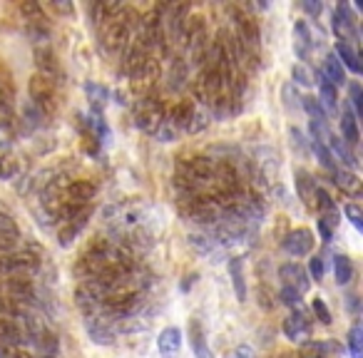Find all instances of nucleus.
I'll use <instances>...</instances> for the list:
<instances>
[{
    "mask_svg": "<svg viewBox=\"0 0 363 358\" xmlns=\"http://www.w3.org/2000/svg\"><path fill=\"white\" fill-rule=\"evenodd\" d=\"M40 271V249L30 247L23 251H13L0 259V273L15 276V279H33Z\"/></svg>",
    "mask_w": 363,
    "mask_h": 358,
    "instance_id": "obj_1",
    "label": "nucleus"
},
{
    "mask_svg": "<svg viewBox=\"0 0 363 358\" xmlns=\"http://www.w3.org/2000/svg\"><path fill=\"white\" fill-rule=\"evenodd\" d=\"M162 80V65H160V58L157 55H147L142 65L135 67L130 72V85H132V92H135L137 98H149L152 92H155L157 82Z\"/></svg>",
    "mask_w": 363,
    "mask_h": 358,
    "instance_id": "obj_2",
    "label": "nucleus"
},
{
    "mask_svg": "<svg viewBox=\"0 0 363 358\" xmlns=\"http://www.w3.org/2000/svg\"><path fill=\"white\" fill-rule=\"evenodd\" d=\"M28 92H30V102L40 110L43 118H52L58 112V92H55V82L50 80L40 78V75H33L30 78V85H28Z\"/></svg>",
    "mask_w": 363,
    "mask_h": 358,
    "instance_id": "obj_3",
    "label": "nucleus"
},
{
    "mask_svg": "<svg viewBox=\"0 0 363 358\" xmlns=\"http://www.w3.org/2000/svg\"><path fill=\"white\" fill-rule=\"evenodd\" d=\"M164 115H167V107H164L162 100H157L155 95L149 98H142L140 104H137L135 112V124L147 135H155L160 130V124L164 122Z\"/></svg>",
    "mask_w": 363,
    "mask_h": 358,
    "instance_id": "obj_4",
    "label": "nucleus"
},
{
    "mask_svg": "<svg viewBox=\"0 0 363 358\" xmlns=\"http://www.w3.org/2000/svg\"><path fill=\"white\" fill-rule=\"evenodd\" d=\"M102 43H104V50L110 52V55H124L132 43L130 25H127L122 18L107 23V25H104V33H102Z\"/></svg>",
    "mask_w": 363,
    "mask_h": 358,
    "instance_id": "obj_5",
    "label": "nucleus"
},
{
    "mask_svg": "<svg viewBox=\"0 0 363 358\" xmlns=\"http://www.w3.org/2000/svg\"><path fill=\"white\" fill-rule=\"evenodd\" d=\"M85 328L90 333V339L98 346H112L115 344V321L104 313H95V316H85Z\"/></svg>",
    "mask_w": 363,
    "mask_h": 358,
    "instance_id": "obj_6",
    "label": "nucleus"
},
{
    "mask_svg": "<svg viewBox=\"0 0 363 358\" xmlns=\"http://www.w3.org/2000/svg\"><path fill=\"white\" fill-rule=\"evenodd\" d=\"M189 18V5L187 3H169L164 5V18H162V25H164V35L172 38L175 43L182 40V30H184V23Z\"/></svg>",
    "mask_w": 363,
    "mask_h": 358,
    "instance_id": "obj_7",
    "label": "nucleus"
},
{
    "mask_svg": "<svg viewBox=\"0 0 363 358\" xmlns=\"http://www.w3.org/2000/svg\"><path fill=\"white\" fill-rule=\"evenodd\" d=\"M279 276H281V287L294 289L296 293H306L311 289V276H309V271L301 264H294V261L281 264Z\"/></svg>",
    "mask_w": 363,
    "mask_h": 358,
    "instance_id": "obj_8",
    "label": "nucleus"
},
{
    "mask_svg": "<svg viewBox=\"0 0 363 358\" xmlns=\"http://www.w3.org/2000/svg\"><path fill=\"white\" fill-rule=\"evenodd\" d=\"M284 333L286 339L294 341V344H304L309 336H311V324L306 319V309H296L294 313H289L284 319Z\"/></svg>",
    "mask_w": 363,
    "mask_h": 358,
    "instance_id": "obj_9",
    "label": "nucleus"
},
{
    "mask_svg": "<svg viewBox=\"0 0 363 358\" xmlns=\"http://www.w3.org/2000/svg\"><path fill=\"white\" fill-rule=\"evenodd\" d=\"M35 67H38L35 75L50 80V82H58V80L63 78L58 55H55V52H52L47 45L45 47H35Z\"/></svg>",
    "mask_w": 363,
    "mask_h": 358,
    "instance_id": "obj_10",
    "label": "nucleus"
},
{
    "mask_svg": "<svg viewBox=\"0 0 363 358\" xmlns=\"http://www.w3.org/2000/svg\"><path fill=\"white\" fill-rule=\"evenodd\" d=\"M333 30L338 35V43H346V40H356V18L351 15V5L346 3H338L336 10H333Z\"/></svg>",
    "mask_w": 363,
    "mask_h": 358,
    "instance_id": "obj_11",
    "label": "nucleus"
},
{
    "mask_svg": "<svg viewBox=\"0 0 363 358\" xmlns=\"http://www.w3.org/2000/svg\"><path fill=\"white\" fill-rule=\"evenodd\" d=\"M314 244H316V239H314L311 229H294V232H289L286 239H284V249L292 256L311 254Z\"/></svg>",
    "mask_w": 363,
    "mask_h": 358,
    "instance_id": "obj_12",
    "label": "nucleus"
},
{
    "mask_svg": "<svg viewBox=\"0 0 363 358\" xmlns=\"http://www.w3.org/2000/svg\"><path fill=\"white\" fill-rule=\"evenodd\" d=\"M318 43V35L311 30V25L306 20H298L294 25V50L301 60H306L311 55V47Z\"/></svg>",
    "mask_w": 363,
    "mask_h": 358,
    "instance_id": "obj_13",
    "label": "nucleus"
},
{
    "mask_svg": "<svg viewBox=\"0 0 363 358\" xmlns=\"http://www.w3.org/2000/svg\"><path fill=\"white\" fill-rule=\"evenodd\" d=\"M98 194V187L92 182H85V179H75V182H67L65 187V202L67 204H78V207H87V204L95 199Z\"/></svg>",
    "mask_w": 363,
    "mask_h": 358,
    "instance_id": "obj_14",
    "label": "nucleus"
},
{
    "mask_svg": "<svg viewBox=\"0 0 363 358\" xmlns=\"http://www.w3.org/2000/svg\"><path fill=\"white\" fill-rule=\"evenodd\" d=\"M23 344H28L25 333L13 316H0V348H18Z\"/></svg>",
    "mask_w": 363,
    "mask_h": 358,
    "instance_id": "obj_15",
    "label": "nucleus"
},
{
    "mask_svg": "<svg viewBox=\"0 0 363 358\" xmlns=\"http://www.w3.org/2000/svg\"><path fill=\"white\" fill-rule=\"evenodd\" d=\"M167 85L172 92H182L189 85V65L184 63V58H172L169 63V72H167Z\"/></svg>",
    "mask_w": 363,
    "mask_h": 358,
    "instance_id": "obj_16",
    "label": "nucleus"
},
{
    "mask_svg": "<svg viewBox=\"0 0 363 358\" xmlns=\"http://www.w3.org/2000/svg\"><path fill=\"white\" fill-rule=\"evenodd\" d=\"M192 110H195V102H192V100H179V102H175L172 107H169L164 120H167L177 132H184L187 130V122H189Z\"/></svg>",
    "mask_w": 363,
    "mask_h": 358,
    "instance_id": "obj_17",
    "label": "nucleus"
},
{
    "mask_svg": "<svg viewBox=\"0 0 363 358\" xmlns=\"http://www.w3.org/2000/svg\"><path fill=\"white\" fill-rule=\"evenodd\" d=\"M157 348L162 353L164 358H175L182 348V331L175 328V326H169L160 333V339H157Z\"/></svg>",
    "mask_w": 363,
    "mask_h": 358,
    "instance_id": "obj_18",
    "label": "nucleus"
},
{
    "mask_svg": "<svg viewBox=\"0 0 363 358\" xmlns=\"http://www.w3.org/2000/svg\"><path fill=\"white\" fill-rule=\"evenodd\" d=\"M92 214V209L87 207L82 212V214L78 216V219H72V222H65V227L60 229V234H58V241H60V247H70L72 241L78 239L80 232L85 229V224H87V219H90Z\"/></svg>",
    "mask_w": 363,
    "mask_h": 358,
    "instance_id": "obj_19",
    "label": "nucleus"
},
{
    "mask_svg": "<svg viewBox=\"0 0 363 358\" xmlns=\"http://www.w3.org/2000/svg\"><path fill=\"white\" fill-rule=\"evenodd\" d=\"M85 132H87L90 139H95L98 144H104L110 139V127H107V122L102 120V115H95V112L85 115Z\"/></svg>",
    "mask_w": 363,
    "mask_h": 358,
    "instance_id": "obj_20",
    "label": "nucleus"
},
{
    "mask_svg": "<svg viewBox=\"0 0 363 358\" xmlns=\"http://www.w3.org/2000/svg\"><path fill=\"white\" fill-rule=\"evenodd\" d=\"M229 276H232V287L236 293V301H247V281H244V261L239 256L229 259Z\"/></svg>",
    "mask_w": 363,
    "mask_h": 358,
    "instance_id": "obj_21",
    "label": "nucleus"
},
{
    "mask_svg": "<svg viewBox=\"0 0 363 358\" xmlns=\"http://www.w3.org/2000/svg\"><path fill=\"white\" fill-rule=\"evenodd\" d=\"M189 344L195 348V356L197 358H212V351L207 346V336H204V328L197 319L189 321Z\"/></svg>",
    "mask_w": 363,
    "mask_h": 358,
    "instance_id": "obj_22",
    "label": "nucleus"
},
{
    "mask_svg": "<svg viewBox=\"0 0 363 358\" xmlns=\"http://www.w3.org/2000/svg\"><path fill=\"white\" fill-rule=\"evenodd\" d=\"M341 132H344V139L346 144H358V139H361V135H358V120L356 115L351 112L349 102H344V112H341Z\"/></svg>",
    "mask_w": 363,
    "mask_h": 358,
    "instance_id": "obj_23",
    "label": "nucleus"
},
{
    "mask_svg": "<svg viewBox=\"0 0 363 358\" xmlns=\"http://www.w3.org/2000/svg\"><path fill=\"white\" fill-rule=\"evenodd\" d=\"M318 104L324 107L326 115L338 110V87L326 78H321V82H318Z\"/></svg>",
    "mask_w": 363,
    "mask_h": 358,
    "instance_id": "obj_24",
    "label": "nucleus"
},
{
    "mask_svg": "<svg viewBox=\"0 0 363 358\" xmlns=\"http://www.w3.org/2000/svg\"><path fill=\"white\" fill-rule=\"evenodd\" d=\"M316 179L306 170H296V192L301 197V202H306L309 207H314V197H316Z\"/></svg>",
    "mask_w": 363,
    "mask_h": 358,
    "instance_id": "obj_25",
    "label": "nucleus"
},
{
    "mask_svg": "<svg viewBox=\"0 0 363 358\" xmlns=\"http://www.w3.org/2000/svg\"><path fill=\"white\" fill-rule=\"evenodd\" d=\"M85 92H87V100H90V112L100 115L104 110V104L110 100V90L104 85H98V82H87L85 85Z\"/></svg>",
    "mask_w": 363,
    "mask_h": 358,
    "instance_id": "obj_26",
    "label": "nucleus"
},
{
    "mask_svg": "<svg viewBox=\"0 0 363 358\" xmlns=\"http://www.w3.org/2000/svg\"><path fill=\"white\" fill-rule=\"evenodd\" d=\"M324 78L333 85H346V72H344V65L338 63V58L333 52H329L324 58Z\"/></svg>",
    "mask_w": 363,
    "mask_h": 358,
    "instance_id": "obj_27",
    "label": "nucleus"
},
{
    "mask_svg": "<svg viewBox=\"0 0 363 358\" xmlns=\"http://www.w3.org/2000/svg\"><path fill=\"white\" fill-rule=\"evenodd\" d=\"M329 144H331V150H333V155H336L338 159H341V162H346V164H349V167H351V172L356 170V167H358V159H356V155L351 152V147L344 142V139H341V137H338V135H329Z\"/></svg>",
    "mask_w": 363,
    "mask_h": 358,
    "instance_id": "obj_28",
    "label": "nucleus"
},
{
    "mask_svg": "<svg viewBox=\"0 0 363 358\" xmlns=\"http://www.w3.org/2000/svg\"><path fill=\"white\" fill-rule=\"evenodd\" d=\"M333 55H336L338 63L349 67L351 72H356V75L361 72V63H358L361 58H358V52L353 50L349 43H336V50H333Z\"/></svg>",
    "mask_w": 363,
    "mask_h": 358,
    "instance_id": "obj_29",
    "label": "nucleus"
},
{
    "mask_svg": "<svg viewBox=\"0 0 363 358\" xmlns=\"http://www.w3.org/2000/svg\"><path fill=\"white\" fill-rule=\"evenodd\" d=\"M209 120H212V115H209L207 107H201V104L195 102V110H192V115H189V122H187V135H199V132L207 130Z\"/></svg>",
    "mask_w": 363,
    "mask_h": 358,
    "instance_id": "obj_30",
    "label": "nucleus"
},
{
    "mask_svg": "<svg viewBox=\"0 0 363 358\" xmlns=\"http://www.w3.org/2000/svg\"><path fill=\"white\" fill-rule=\"evenodd\" d=\"M333 273H336V281L341 284V287L351 284V281H353V273H356L353 261H351L346 254H336L333 256Z\"/></svg>",
    "mask_w": 363,
    "mask_h": 358,
    "instance_id": "obj_31",
    "label": "nucleus"
},
{
    "mask_svg": "<svg viewBox=\"0 0 363 358\" xmlns=\"http://www.w3.org/2000/svg\"><path fill=\"white\" fill-rule=\"evenodd\" d=\"M20 15L25 18V25H45V10L35 0L20 3Z\"/></svg>",
    "mask_w": 363,
    "mask_h": 358,
    "instance_id": "obj_32",
    "label": "nucleus"
},
{
    "mask_svg": "<svg viewBox=\"0 0 363 358\" xmlns=\"http://www.w3.org/2000/svg\"><path fill=\"white\" fill-rule=\"evenodd\" d=\"M336 184L341 189H344L346 194L351 197H358L361 194V179H358L356 172H351V170H336Z\"/></svg>",
    "mask_w": 363,
    "mask_h": 358,
    "instance_id": "obj_33",
    "label": "nucleus"
},
{
    "mask_svg": "<svg viewBox=\"0 0 363 358\" xmlns=\"http://www.w3.org/2000/svg\"><path fill=\"white\" fill-rule=\"evenodd\" d=\"M309 147H311V152L316 155L318 164H321L329 175H336V162H333V155H331L329 147H326L324 142H314V139H309Z\"/></svg>",
    "mask_w": 363,
    "mask_h": 358,
    "instance_id": "obj_34",
    "label": "nucleus"
},
{
    "mask_svg": "<svg viewBox=\"0 0 363 358\" xmlns=\"http://www.w3.org/2000/svg\"><path fill=\"white\" fill-rule=\"evenodd\" d=\"M301 100V107H304L306 112H309V118H311V122H321V124H326V118H329V115H326L324 112V107H321V104H318V100L316 98H311V95H304V98H298Z\"/></svg>",
    "mask_w": 363,
    "mask_h": 358,
    "instance_id": "obj_35",
    "label": "nucleus"
},
{
    "mask_svg": "<svg viewBox=\"0 0 363 358\" xmlns=\"http://www.w3.org/2000/svg\"><path fill=\"white\" fill-rule=\"evenodd\" d=\"M189 247L195 249V251H199V254H212L217 249V239L212 234H189Z\"/></svg>",
    "mask_w": 363,
    "mask_h": 358,
    "instance_id": "obj_36",
    "label": "nucleus"
},
{
    "mask_svg": "<svg viewBox=\"0 0 363 358\" xmlns=\"http://www.w3.org/2000/svg\"><path fill=\"white\" fill-rule=\"evenodd\" d=\"M20 175V162L13 155H0V179H15Z\"/></svg>",
    "mask_w": 363,
    "mask_h": 358,
    "instance_id": "obj_37",
    "label": "nucleus"
},
{
    "mask_svg": "<svg viewBox=\"0 0 363 358\" xmlns=\"http://www.w3.org/2000/svg\"><path fill=\"white\" fill-rule=\"evenodd\" d=\"M298 358H326V344H321V341H304L298 346Z\"/></svg>",
    "mask_w": 363,
    "mask_h": 358,
    "instance_id": "obj_38",
    "label": "nucleus"
},
{
    "mask_svg": "<svg viewBox=\"0 0 363 358\" xmlns=\"http://www.w3.org/2000/svg\"><path fill=\"white\" fill-rule=\"evenodd\" d=\"M23 122H25L30 130H38V127L45 124V118L40 115V110L33 102H25V107H23Z\"/></svg>",
    "mask_w": 363,
    "mask_h": 358,
    "instance_id": "obj_39",
    "label": "nucleus"
},
{
    "mask_svg": "<svg viewBox=\"0 0 363 358\" xmlns=\"http://www.w3.org/2000/svg\"><path fill=\"white\" fill-rule=\"evenodd\" d=\"M349 351L351 358H363V328L353 326L349 331Z\"/></svg>",
    "mask_w": 363,
    "mask_h": 358,
    "instance_id": "obj_40",
    "label": "nucleus"
},
{
    "mask_svg": "<svg viewBox=\"0 0 363 358\" xmlns=\"http://www.w3.org/2000/svg\"><path fill=\"white\" fill-rule=\"evenodd\" d=\"M289 137H292V147L298 152V157H309L311 155V147H309V137H304V132L292 127L289 130Z\"/></svg>",
    "mask_w": 363,
    "mask_h": 358,
    "instance_id": "obj_41",
    "label": "nucleus"
},
{
    "mask_svg": "<svg viewBox=\"0 0 363 358\" xmlns=\"http://www.w3.org/2000/svg\"><path fill=\"white\" fill-rule=\"evenodd\" d=\"M15 127V112H13V104L8 100L0 98V130H13Z\"/></svg>",
    "mask_w": 363,
    "mask_h": 358,
    "instance_id": "obj_42",
    "label": "nucleus"
},
{
    "mask_svg": "<svg viewBox=\"0 0 363 358\" xmlns=\"http://www.w3.org/2000/svg\"><path fill=\"white\" fill-rule=\"evenodd\" d=\"M292 78H294V82H296V85H314V75H311V70H309V67L306 65H301V63H298V65H294V70H292Z\"/></svg>",
    "mask_w": 363,
    "mask_h": 358,
    "instance_id": "obj_43",
    "label": "nucleus"
},
{
    "mask_svg": "<svg viewBox=\"0 0 363 358\" xmlns=\"http://www.w3.org/2000/svg\"><path fill=\"white\" fill-rule=\"evenodd\" d=\"M279 299H281V304L284 306H289V309H301V293H296L294 289H286V287H281V291H279Z\"/></svg>",
    "mask_w": 363,
    "mask_h": 358,
    "instance_id": "obj_44",
    "label": "nucleus"
},
{
    "mask_svg": "<svg viewBox=\"0 0 363 358\" xmlns=\"http://www.w3.org/2000/svg\"><path fill=\"white\" fill-rule=\"evenodd\" d=\"M18 241H20V236L0 234V259L8 254H13V251H18Z\"/></svg>",
    "mask_w": 363,
    "mask_h": 358,
    "instance_id": "obj_45",
    "label": "nucleus"
},
{
    "mask_svg": "<svg viewBox=\"0 0 363 358\" xmlns=\"http://www.w3.org/2000/svg\"><path fill=\"white\" fill-rule=\"evenodd\" d=\"M155 137L160 139V142H175L177 137H179V132H177L175 127H172V124H169L167 120H164V122L160 124V130L155 132Z\"/></svg>",
    "mask_w": 363,
    "mask_h": 358,
    "instance_id": "obj_46",
    "label": "nucleus"
},
{
    "mask_svg": "<svg viewBox=\"0 0 363 358\" xmlns=\"http://www.w3.org/2000/svg\"><path fill=\"white\" fill-rule=\"evenodd\" d=\"M349 92H351V104L356 107V112H353V115H363V92H361V85H358V82H351Z\"/></svg>",
    "mask_w": 363,
    "mask_h": 358,
    "instance_id": "obj_47",
    "label": "nucleus"
},
{
    "mask_svg": "<svg viewBox=\"0 0 363 358\" xmlns=\"http://www.w3.org/2000/svg\"><path fill=\"white\" fill-rule=\"evenodd\" d=\"M311 311L316 313V319L321 321V324H326V326H329L331 321H333V319H331V311H329V306H326V304H324V301H321V299H314V304H311Z\"/></svg>",
    "mask_w": 363,
    "mask_h": 358,
    "instance_id": "obj_48",
    "label": "nucleus"
},
{
    "mask_svg": "<svg viewBox=\"0 0 363 358\" xmlns=\"http://www.w3.org/2000/svg\"><path fill=\"white\" fill-rule=\"evenodd\" d=\"M344 212H346V216L351 219V224H353V227L361 232V229H363V212H361V207H358V204H346Z\"/></svg>",
    "mask_w": 363,
    "mask_h": 358,
    "instance_id": "obj_49",
    "label": "nucleus"
},
{
    "mask_svg": "<svg viewBox=\"0 0 363 358\" xmlns=\"http://www.w3.org/2000/svg\"><path fill=\"white\" fill-rule=\"evenodd\" d=\"M0 234L20 236V232H18V224L13 222V216H10V214H3V212H0Z\"/></svg>",
    "mask_w": 363,
    "mask_h": 358,
    "instance_id": "obj_50",
    "label": "nucleus"
},
{
    "mask_svg": "<svg viewBox=\"0 0 363 358\" xmlns=\"http://www.w3.org/2000/svg\"><path fill=\"white\" fill-rule=\"evenodd\" d=\"M309 276H314V279H324V273H326V264H324V256H314L311 264H309Z\"/></svg>",
    "mask_w": 363,
    "mask_h": 358,
    "instance_id": "obj_51",
    "label": "nucleus"
},
{
    "mask_svg": "<svg viewBox=\"0 0 363 358\" xmlns=\"http://www.w3.org/2000/svg\"><path fill=\"white\" fill-rule=\"evenodd\" d=\"M234 358H256L252 346H236V351H234Z\"/></svg>",
    "mask_w": 363,
    "mask_h": 358,
    "instance_id": "obj_52",
    "label": "nucleus"
},
{
    "mask_svg": "<svg viewBox=\"0 0 363 358\" xmlns=\"http://www.w3.org/2000/svg\"><path fill=\"white\" fill-rule=\"evenodd\" d=\"M301 8H304L309 15H318L321 10H324V5H321V3H309V0H304V3H301Z\"/></svg>",
    "mask_w": 363,
    "mask_h": 358,
    "instance_id": "obj_53",
    "label": "nucleus"
},
{
    "mask_svg": "<svg viewBox=\"0 0 363 358\" xmlns=\"http://www.w3.org/2000/svg\"><path fill=\"white\" fill-rule=\"evenodd\" d=\"M50 8H52V10H58V13H63V15H72V5H70V3H58V0H52Z\"/></svg>",
    "mask_w": 363,
    "mask_h": 358,
    "instance_id": "obj_54",
    "label": "nucleus"
},
{
    "mask_svg": "<svg viewBox=\"0 0 363 358\" xmlns=\"http://www.w3.org/2000/svg\"><path fill=\"white\" fill-rule=\"evenodd\" d=\"M281 95H284V98H289V100H286V104H289V107H296V100H298V98L294 95V87H292V85H286Z\"/></svg>",
    "mask_w": 363,
    "mask_h": 358,
    "instance_id": "obj_55",
    "label": "nucleus"
},
{
    "mask_svg": "<svg viewBox=\"0 0 363 358\" xmlns=\"http://www.w3.org/2000/svg\"><path fill=\"white\" fill-rule=\"evenodd\" d=\"M318 234L324 236V241H331L333 239V229H329L324 222H321V219H318Z\"/></svg>",
    "mask_w": 363,
    "mask_h": 358,
    "instance_id": "obj_56",
    "label": "nucleus"
}]
</instances>
